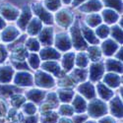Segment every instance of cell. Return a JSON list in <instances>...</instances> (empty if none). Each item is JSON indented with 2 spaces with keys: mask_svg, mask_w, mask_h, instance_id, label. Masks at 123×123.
Listing matches in <instances>:
<instances>
[{
  "mask_svg": "<svg viewBox=\"0 0 123 123\" xmlns=\"http://www.w3.org/2000/svg\"><path fill=\"white\" fill-rule=\"evenodd\" d=\"M39 39L43 44H51L52 43V29L45 28L43 30L42 34H40Z\"/></svg>",
  "mask_w": 123,
  "mask_h": 123,
  "instance_id": "9a60e30c",
  "label": "cell"
},
{
  "mask_svg": "<svg viewBox=\"0 0 123 123\" xmlns=\"http://www.w3.org/2000/svg\"><path fill=\"white\" fill-rule=\"evenodd\" d=\"M110 109L111 113L114 114L116 117H121L122 116V104L119 98H112L110 102Z\"/></svg>",
  "mask_w": 123,
  "mask_h": 123,
  "instance_id": "7c38bea8",
  "label": "cell"
},
{
  "mask_svg": "<svg viewBox=\"0 0 123 123\" xmlns=\"http://www.w3.org/2000/svg\"><path fill=\"white\" fill-rule=\"evenodd\" d=\"M101 8V3L99 0H90V1L83 5L80 9L84 12H96Z\"/></svg>",
  "mask_w": 123,
  "mask_h": 123,
  "instance_id": "30bf717a",
  "label": "cell"
},
{
  "mask_svg": "<svg viewBox=\"0 0 123 123\" xmlns=\"http://www.w3.org/2000/svg\"><path fill=\"white\" fill-rule=\"evenodd\" d=\"M99 123H115V122H114L113 119L110 118V117H105V119H102Z\"/></svg>",
  "mask_w": 123,
  "mask_h": 123,
  "instance_id": "681fc988",
  "label": "cell"
},
{
  "mask_svg": "<svg viewBox=\"0 0 123 123\" xmlns=\"http://www.w3.org/2000/svg\"><path fill=\"white\" fill-rule=\"evenodd\" d=\"M98 95L100 96V98H104V99H108L112 97V95H113V93H112L109 89H107L102 84H99L98 86Z\"/></svg>",
  "mask_w": 123,
  "mask_h": 123,
  "instance_id": "cb8c5ba5",
  "label": "cell"
},
{
  "mask_svg": "<svg viewBox=\"0 0 123 123\" xmlns=\"http://www.w3.org/2000/svg\"><path fill=\"white\" fill-rule=\"evenodd\" d=\"M102 49H104V52L105 55H112L114 53V51L117 49V44L114 42L108 39L102 43Z\"/></svg>",
  "mask_w": 123,
  "mask_h": 123,
  "instance_id": "2e32d148",
  "label": "cell"
},
{
  "mask_svg": "<svg viewBox=\"0 0 123 123\" xmlns=\"http://www.w3.org/2000/svg\"><path fill=\"white\" fill-rule=\"evenodd\" d=\"M25 122L26 123H36L37 122V118L35 116H30V117H27Z\"/></svg>",
  "mask_w": 123,
  "mask_h": 123,
  "instance_id": "c3c4849f",
  "label": "cell"
},
{
  "mask_svg": "<svg viewBox=\"0 0 123 123\" xmlns=\"http://www.w3.org/2000/svg\"><path fill=\"white\" fill-rule=\"evenodd\" d=\"M79 92L81 94H83L87 98H94V96H95L94 87L92 86L90 83L82 84L79 87Z\"/></svg>",
  "mask_w": 123,
  "mask_h": 123,
  "instance_id": "4fadbf2b",
  "label": "cell"
},
{
  "mask_svg": "<svg viewBox=\"0 0 123 123\" xmlns=\"http://www.w3.org/2000/svg\"><path fill=\"white\" fill-rule=\"evenodd\" d=\"M24 110H25L26 113L32 115V114H34L36 112V106L33 104H27L25 105V107H24Z\"/></svg>",
  "mask_w": 123,
  "mask_h": 123,
  "instance_id": "ee69618b",
  "label": "cell"
},
{
  "mask_svg": "<svg viewBox=\"0 0 123 123\" xmlns=\"http://www.w3.org/2000/svg\"><path fill=\"white\" fill-rule=\"evenodd\" d=\"M13 75V70L11 67H1L0 68V82L8 83L11 81Z\"/></svg>",
  "mask_w": 123,
  "mask_h": 123,
  "instance_id": "5bb4252c",
  "label": "cell"
},
{
  "mask_svg": "<svg viewBox=\"0 0 123 123\" xmlns=\"http://www.w3.org/2000/svg\"><path fill=\"white\" fill-rule=\"evenodd\" d=\"M40 55H42V58L43 59H58L59 58V53L57 52L56 50H54L53 48H44L43 50H42V53H40Z\"/></svg>",
  "mask_w": 123,
  "mask_h": 123,
  "instance_id": "e0dca14e",
  "label": "cell"
},
{
  "mask_svg": "<svg viewBox=\"0 0 123 123\" xmlns=\"http://www.w3.org/2000/svg\"><path fill=\"white\" fill-rule=\"evenodd\" d=\"M57 118H58V115L56 113L48 111L42 117V121L43 123H55L57 121Z\"/></svg>",
  "mask_w": 123,
  "mask_h": 123,
  "instance_id": "f1b7e54d",
  "label": "cell"
},
{
  "mask_svg": "<svg viewBox=\"0 0 123 123\" xmlns=\"http://www.w3.org/2000/svg\"><path fill=\"white\" fill-rule=\"evenodd\" d=\"M106 67L108 70L116 71V72H122V64L120 63V61L109 59L106 62Z\"/></svg>",
  "mask_w": 123,
  "mask_h": 123,
  "instance_id": "4316f807",
  "label": "cell"
},
{
  "mask_svg": "<svg viewBox=\"0 0 123 123\" xmlns=\"http://www.w3.org/2000/svg\"><path fill=\"white\" fill-rule=\"evenodd\" d=\"M77 65L79 67L84 68L88 65V58L84 53H80L77 57Z\"/></svg>",
  "mask_w": 123,
  "mask_h": 123,
  "instance_id": "8d00e7d4",
  "label": "cell"
},
{
  "mask_svg": "<svg viewBox=\"0 0 123 123\" xmlns=\"http://www.w3.org/2000/svg\"><path fill=\"white\" fill-rule=\"evenodd\" d=\"M72 76H73V78H75L76 81H79V82L84 81L86 79V77H87L86 70H84V69H77V70H75L73 72Z\"/></svg>",
  "mask_w": 123,
  "mask_h": 123,
  "instance_id": "d6a6232c",
  "label": "cell"
},
{
  "mask_svg": "<svg viewBox=\"0 0 123 123\" xmlns=\"http://www.w3.org/2000/svg\"><path fill=\"white\" fill-rule=\"evenodd\" d=\"M102 16H104L105 21L108 24H113L118 19V15L115 12L111 11V10H105V11L102 12Z\"/></svg>",
  "mask_w": 123,
  "mask_h": 123,
  "instance_id": "603a6c76",
  "label": "cell"
},
{
  "mask_svg": "<svg viewBox=\"0 0 123 123\" xmlns=\"http://www.w3.org/2000/svg\"><path fill=\"white\" fill-rule=\"evenodd\" d=\"M56 20L57 23L62 27H68L72 22V14L67 10H62V11L57 13Z\"/></svg>",
  "mask_w": 123,
  "mask_h": 123,
  "instance_id": "8992f818",
  "label": "cell"
},
{
  "mask_svg": "<svg viewBox=\"0 0 123 123\" xmlns=\"http://www.w3.org/2000/svg\"><path fill=\"white\" fill-rule=\"evenodd\" d=\"M55 43H56V46H57L60 50H67V49H69V48L71 47L70 39H69L68 36L65 35V34L57 35Z\"/></svg>",
  "mask_w": 123,
  "mask_h": 123,
  "instance_id": "ba28073f",
  "label": "cell"
},
{
  "mask_svg": "<svg viewBox=\"0 0 123 123\" xmlns=\"http://www.w3.org/2000/svg\"><path fill=\"white\" fill-rule=\"evenodd\" d=\"M6 111V108H5V105L3 102H0V115H3Z\"/></svg>",
  "mask_w": 123,
  "mask_h": 123,
  "instance_id": "f907efd6",
  "label": "cell"
},
{
  "mask_svg": "<svg viewBox=\"0 0 123 123\" xmlns=\"http://www.w3.org/2000/svg\"><path fill=\"white\" fill-rule=\"evenodd\" d=\"M71 35H72V38H73V43H74V46L77 48V49H83L87 46L86 43L84 38L82 37V34H81V31L78 27L77 24H75L72 29H71Z\"/></svg>",
  "mask_w": 123,
  "mask_h": 123,
  "instance_id": "6da1fadb",
  "label": "cell"
},
{
  "mask_svg": "<svg viewBox=\"0 0 123 123\" xmlns=\"http://www.w3.org/2000/svg\"><path fill=\"white\" fill-rule=\"evenodd\" d=\"M111 34H112V37H113L117 42L119 43H122V32L121 30L118 28V27H113L112 28V31H111Z\"/></svg>",
  "mask_w": 123,
  "mask_h": 123,
  "instance_id": "f35d334b",
  "label": "cell"
},
{
  "mask_svg": "<svg viewBox=\"0 0 123 123\" xmlns=\"http://www.w3.org/2000/svg\"><path fill=\"white\" fill-rule=\"evenodd\" d=\"M18 36L19 31L14 27H9L6 30H4L2 34V39L4 42H11V40H14Z\"/></svg>",
  "mask_w": 123,
  "mask_h": 123,
  "instance_id": "8fae6325",
  "label": "cell"
},
{
  "mask_svg": "<svg viewBox=\"0 0 123 123\" xmlns=\"http://www.w3.org/2000/svg\"><path fill=\"white\" fill-rule=\"evenodd\" d=\"M82 31H83V34H84V37L85 38L88 40V42H90L91 43H97L98 42V39L96 37V36L94 35L93 31H91L89 28H86V27H83L82 28Z\"/></svg>",
  "mask_w": 123,
  "mask_h": 123,
  "instance_id": "484cf974",
  "label": "cell"
},
{
  "mask_svg": "<svg viewBox=\"0 0 123 123\" xmlns=\"http://www.w3.org/2000/svg\"><path fill=\"white\" fill-rule=\"evenodd\" d=\"M4 26H5V23H4V21H3V19L0 17V29H3Z\"/></svg>",
  "mask_w": 123,
  "mask_h": 123,
  "instance_id": "816d5d0a",
  "label": "cell"
},
{
  "mask_svg": "<svg viewBox=\"0 0 123 123\" xmlns=\"http://www.w3.org/2000/svg\"><path fill=\"white\" fill-rule=\"evenodd\" d=\"M26 55H27L26 50L21 46H18L16 48V50L14 51V53H13V57L18 61H23L25 59Z\"/></svg>",
  "mask_w": 123,
  "mask_h": 123,
  "instance_id": "4dcf8cb0",
  "label": "cell"
},
{
  "mask_svg": "<svg viewBox=\"0 0 123 123\" xmlns=\"http://www.w3.org/2000/svg\"><path fill=\"white\" fill-rule=\"evenodd\" d=\"M0 123H4V122L3 121H0Z\"/></svg>",
  "mask_w": 123,
  "mask_h": 123,
  "instance_id": "6f0895ef",
  "label": "cell"
},
{
  "mask_svg": "<svg viewBox=\"0 0 123 123\" xmlns=\"http://www.w3.org/2000/svg\"><path fill=\"white\" fill-rule=\"evenodd\" d=\"M25 101V98L22 97V96H13L12 97V104H13V105H15V106H20L21 105L23 102Z\"/></svg>",
  "mask_w": 123,
  "mask_h": 123,
  "instance_id": "7bdbcfd3",
  "label": "cell"
},
{
  "mask_svg": "<svg viewBox=\"0 0 123 123\" xmlns=\"http://www.w3.org/2000/svg\"><path fill=\"white\" fill-rule=\"evenodd\" d=\"M104 65L101 63H97L94 64L90 69V77L92 79V81H97L98 80L101 75L104 74Z\"/></svg>",
  "mask_w": 123,
  "mask_h": 123,
  "instance_id": "9c48e42d",
  "label": "cell"
},
{
  "mask_svg": "<svg viewBox=\"0 0 123 123\" xmlns=\"http://www.w3.org/2000/svg\"><path fill=\"white\" fill-rule=\"evenodd\" d=\"M86 116L85 115H77V116H75L74 117V123H83L85 120H86Z\"/></svg>",
  "mask_w": 123,
  "mask_h": 123,
  "instance_id": "7dc6e473",
  "label": "cell"
},
{
  "mask_svg": "<svg viewBox=\"0 0 123 123\" xmlns=\"http://www.w3.org/2000/svg\"><path fill=\"white\" fill-rule=\"evenodd\" d=\"M27 97L30 98V99H32L36 102H38L40 101L43 97H44V92L43 91H39V90H33V91H30L28 92V94H27Z\"/></svg>",
  "mask_w": 123,
  "mask_h": 123,
  "instance_id": "ffe728a7",
  "label": "cell"
},
{
  "mask_svg": "<svg viewBox=\"0 0 123 123\" xmlns=\"http://www.w3.org/2000/svg\"><path fill=\"white\" fill-rule=\"evenodd\" d=\"M43 69L49 71V72H51V73H53L55 76L60 75V67L56 62H54V61H50V62L43 63Z\"/></svg>",
  "mask_w": 123,
  "mask_h": 123,
  "instance_id": "d6986e66",
  "label": "cell"
},
{
  "mask_svg": "<svg viewBox=\"0 0 123 123\" xmlns=\"http://www.w3.org/2000/svg\"><path fill=\"white\" fill-rule=\"evenodd\" d=\"M45 6L51 11H55L60 7V1L59 0H45Z\"/></svg>",
  "mask_w": 123,
  "mask_h": 123,
  "instance_id": "d590c367",
  "label": "cell"
},
{
  "mask_svg": "<svg viewBox=\"0 0 123 123\" xmlns=\"http://www.w3.org/2000/svg\"><path fill=\"white\" fill-rule=\"evenodd\" d=\"M6 55H7V52H6L5 48L0 45V62H2V61L6 58Z\"/></svg>",
  "mask_w": 123,
  "mask_h": 123,
  "instance_id": "f6af8a7d",
  "label": "cell"
},
{
  "mask_svg": "<svg viewBox=\"0 0 123 123\" xmlns=\"http://www.w3.org/2000/svg\"><path fill=\"white\" fill-rule=\"evenodd\" d=\"M74 53H67L62 60V66L66 71H69L74 65Z\"/></svg>",
  "mask_w": 123,
  "mask_h": 123,
  "instance_id": "44dd1931",
  "label": "cell"
},
{
  "mask_svg": "<svg viewBox=\"0 0 123 123\" xmlns=\"http://www.w3.org/2000/svg\"><path fill=\"white\" fill-rule=\"evenodd\" d=\"M89 56L93 61H98L100 58V50L97 46H91L89 48Z\"/></svg>",
  "mask_w": 123,
  "mask_h": 123,
  "instance_id": "f546056e",
  "label": "cell"
},
{
  "mask_svg": "<svg viewBox=\"0 0 123 123\" xmlns=\"http://www.w3.org/2000/svg\"><path fill=\"white\" fill-rule=\"evenodd\" d=\"M105 83L110 86V87H113V88H116L119 86L120 82H121V78L118 76V75H115V74H108L105 76Z\"/></svg>",
  "mask_w": 123,
  "mask_h": 123,
  "instance_id": "ac0fdd59",
  "label": "cell"
},
{
  "mask_svg": "<svg viewBox=\"0 0 123 123\" xmlns=\"http://www.w3.org/2000/svg\"><path fill=\"white\" fill-rule=\"evenodd\" d=\"M27 46L29 47L30 50H33V51H37L39 49V44L37 43V40L35 38H30L28 39L27 42Z\"/></svg>",
  "mask_w": 123,
  "mask_h": 123,
  "instance_id": "74e56055",
  "label": "cell"
},
{
  "mask_svg": "<svg viewBox=\"0 0 123 123\" xmlns=\"http://www.w3.org/2000/svg\"><path fill=\"white\" fill-rule=\"evenodd\" d=\"M106 6L113 7L117 11H121L122 10V1L121 0H104Z\"/></svg>",
  "mask_w": 123,
  "mask_h": 123,
  "instance_id": "836d02e7",
  "label": "cell"
},
{
  "mask_svg": "<svg viewBox=\"0 0 123 123\" xmlns=\"http://www.w3.org/2000/svg\"><path fill=\"white\" fill-rule=\"evenodd\" d=\"M73 105L77 111H84L86 109V101L81 97H76L73 102Z\"/></svg>",
  "mask_w": 123,
  "mask_h": 123,
  "instance_id": "83f0119b",
  "label": "cell"
},
{
  "mask_svg": "<svg viewBox=\"0 0 123 123\" xmlns=\"http://www.w3.org/2000/svg\"><path fill=\"white\" fill-rule=\"evenodd\" d=\"M30 19H31V11L29 10V8H25L24 11H23L22 16L20 17L19 21H18V25L24 30L25 27L27 26V24H28Z\"/></svg>",
  "mask_w": 123,
  "mask_h": 123,
  "instance_id": "7402d4cb",
  "label": "cell"
},
{
  "mask_svg": "<svg viewBox=\"0 0 123 123\" xmlns=\"http://www.w3.org/2000/svg\"><path fill=\"white\" fill-rule=\"evenodd\" d=\"M63 2L66 3V4H69V3L71 2V0H63Z\"/></svg>",
  "mask_w": 123,
  "mask_h": 123,
  "instance_id": "11a10c76",
  "label": "cell"
},
{
  "mask_svg": "<svg viewBox=\"0 0 123 123\" xmlns=\"http://www.w3.org/2000/svg\"><path fill=\"white\" fill-rule=\"evenodd\" d=\"M58 94H59V98L62 101H70L74 96V93L72 91H67V90L60 91Z\"/></svg>",
  "mask_w": 123,
  "mask_h": 123,
  "instance_id": "1f68e13d",
  "label": "cell"
},
{
  "mask_svg": "<svg viewBox=\"0 0 123 123\" xmlns=\"http://www.w3.org/2000/svg\"><path fill=\"white\" fill-rule=\"evenodd\" d=\"M15 84L19 86H31L33 84V76L29 73H19L15 77Z\"/></svg>",
  "mask_w": 123,
  "mask_h": 123,
  "instance_id": "52a82bcc",
  "label": "cell"
},
{
  "mask_svg": "<svg viewBox=\"0 0 123 123\" xmlns=\"http://www.w3.org/2000/svg\"><path fill=\"white\" fill-rule=\"evenodd\" d=\"M34 12L40 18L42 21H43L45 24H51L52 23V16H51L46 10L43 8V6L40 4H36L33 7Z\"/></svg>",
  "mask_w": 123,
  "mask_h": 123,
  "instance_id": "277c9868",
  "label": "cell"
},
{
  "mask_svg": "<svg viewBox=\"0 0 123 123\" xmlns=\"http://www.w3.org/2000/svg\"><path fill=\"white\" fill-rule=\"evenodd\" d=\"M29 62H30V65L32 66L34 69H37L38 64H39V60H38V57L36 55V54H32L30 56V59H29Z\"/></svg>",
  "mask_w": 123,
  "mask_h": 123,
  "instance_id": "b9f144b4",
  "label": "cell"
},
{
  "mask_svg": "<svg viewBox=\"0 0 123 123\" xmlns=\"http://www.w3.org/2000/svg\"><path fill=\"white\" fill-rule=\"evenodd\" d=\"M60 123H71L69 120H66V119H62L60 121Z\"/></svg>",
  "mask_w": 123,
  "mask_h": 123,
  "instance_id": "db71d44e",
  "label": "cell"
},
{
  "mask_svg": "<svg viewBox=\"0 0 123 123\" xmlns=\"http://www.w3.org/2000/svg\"><path fill=\"white\" fill-rule=\"evenodd\" d=\"M0 12H1L2 16H4L7 20H15L19 16V11L8 4H5L0 7Z\"/></svg>",
  "mask_w": 123,
  "mask_h": 123,
  "instance_id": "5b68a950",
  "label": "cell"
},
{
  "mask_svg": "<svg viewBox=\"0 0 123 123\" xmlns=\"http://www.w3.org/2000/svg\"><path fill=\"white\" fill-rule=\"evenodd\" d=\"M83 1H85V0H74L73 4H75V6H77L78 4H80L81 2H83Z\"/></svg>",
  "mask_w": 123,
  "mask_h": 123,
  "instance_id": "f5cc1de1",
  "label": "cell"
},
{
  "mask_svg": "<svg viewBox=\"0 0 123 123\" xmlns=\"http://www.w3.org/2000/svg\"><path fill=\"white\" fill-rule=\"evenodd\" d=\"M35 81L37 86L43 87V88H51L54 85L53 78L48 74H45L43 72H39L37 74Z\"/></svg>",
  "mask_w": 123,
  "mask_h": 123,
  "instance_id": "3957f363",
  "label": "cell"
},
{
  "mask_svg": "<svg viewBox=\"0 0 123 123\" xmlns=\"http://www.w3.org/2000/svg\"><path fill=\"white\" fill-rule=\"evenodd\" d=\"M87 22L91 27H96L101 22V20L98 14H94V15H90V17H88Z\"/></svg>",
  "mask_w": 123,
  "mask_h": 123,
  "instance_id": "e575fe53",
  "label": "cell"
},
{
  "mask_svg": "<svg viewBox=\"0 0 123 123\" xmlns=\"http://www.w3.org/2000/svg\"><path fill=\"white\" fill-rule=\"evenodd\" d=\"M87 123H96V122H94V121H90V122H87Z\"/></svg>",
  "mask_w": 123,
  "mask_h": 123,
  "instance_id": "9f6ffc18",
  "label": "cell"
},
{
  "mask_svg": "<svg viewBox=\"0 0 123 123\" xmlns=\"http://www.w3.org/2000/svg\"><path fill=\"white\" fill-rule=\"evenodd\" d=\"M73 108L69 106V105H62L60 107V113L62 114V115H65V116H70V115H72L73 114Z\"/></svg>",
  "mask_w": 123,
  "mask_h": 123,
  "instance_id": "60d3db41",
  "label": "cell"
},
{
  "mask_svg": "<svg viewBox=\"0 0 123 123\" xmlns=\"http://www.w3.org/2000/svg\"><path fill=\"white\" fill-rule=\"evenodd\" d=\"M109 33V29L106 27V26H100L99 28H98L97 30V35L101 37V38H104V37H106L107 35Z\"/></svg>",
  "mask_w": 123,
  "mask_h": 123,
  "instance_id": "ab89813d",
  "label": "cell"
},
{
  "mask_svg": "<svg viewBox=\"0 0 123 123\" xmlns=\"http://www.w3.org/2000/svg\"><path fill=\"white\" fill-rule=\"evenodd\" d=\"M14 65L18 69H27L28 68L27 63L24 62V61H22V62H14Z\"/></svg>",
  "mask_w": 123,
  "mask_h": 123,
  "instance_id": "bcb514c9",
  "label": "cell"
},
{
  "mask_svg": "<svg viewBox=\"0 0 123 123\" xmlns=\"http://www.w3.org/2000/svg\"><path fill=\"white\" fill-rule=\"evenodd\" d=\"M40 29H42V22L37 19H35L31 22V24L29 26V29H28V32L31 35H36L39 32Z\"/></svg>",
  "mask_w": 123,
  "mask_h": 123,
  "instance_id": "d4e9b609",
  "label": "cell"
},
{
  "mask_svg": "<svg viewBox=\"0 0 123 123\" xmlns=\"http://www.w3.org/2000/svg\"><path fill=\"white\" fill-rule=\"evenodd\" d=\"M89 111L91 113V116L99 117V116L106 113V106L104 102L100 100H94L90 105Z\"/></svg>",
  "mask_w": 123,
  "mask_h": 123,
  "instance_id": "7a4b0ae2",
  "label": "cell"
}]
</instances>
